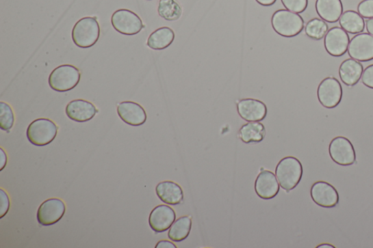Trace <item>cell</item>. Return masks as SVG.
Segmentation results:
<instances>
[{"label": "cell", "instance_id": "26", "mask_svg": "<svg viewBox=\"0 0 373 248\" xmlns=\"http://www.w3.org/2000/svg\"><path fill=\"white\" fill-rule=\"evenodd\" d=\"M329 31V25L326 21L316 18L309 20L305 28L307 36L315 40L323 39Z\"/></svg>", "mask_w": 373, "mask_h": 248}, {"label": "cell", "instance_id": "12", "mask_svg": "<svg viewBox=\"0 0 373 248\" xmlns=\"http://www.w3.org/2000/svg\"><path fill=\"white\" fill-rule=\"evenodd\" d=\"M350 42L348 33L341 27H333L327 31L324 37V48L327 53L335 57H340L348 51Z\"/></svg>", "mask_w": 373, "mask_h": 248}, {"label": "cell", "instance_id": "23", "mask_svg": "<svg viewBox=\"0 0 373 248\" xmlns=\"http://www.w3.org/2000/svg\"><path fill=\"white\" fill-rule=\"evenodd\" d=\"M339 24L346 32L357 35L365 29V22L363 16L355 10H347L339 19Z\"/></svg>", "mask_w": 373, "mask_h": 248}, {"label": "cell", "instance_id": "20", "mask_svg": "<svg viewBox=\"0 0 373 248\" xmlns=\"http://www.w3.org/2000/svg\"><path fill=\"white\" fill-rule=\"evenodd\" d=\"M363 72V65L353 59L345 60L339 68V76L342 81L348 87L357 85Z\"/></svg>", "mask_w": 373, "mask_h": 248}, {"label": "cell", "instance_id": "33", "mask_svg": "<svg viewBox=\"0 0 373 248\" xmlns=\"http://www.w3.org/2000/svg\"><path fill=\"white\" fill-rule=\"evenodd\" d=\"M256 2L263 6L269 7L274 5L276 0H256Z\"/></svg>", "mask_w": 373, "mask_h": 248}, {"label": "cell", "instance_id": "4", "mask_svg": "<svg viewBox=\"0 0 373 248\" xmlns=\"http://www.w3.org/2000/svg\"><path fill=\"white\" fill-rule=\"evenodd\" d=\"M81 72L70 64L56 67L49 79L50 87L55 92L64 93L74 89L81 81Z\"/></svg>", "mask_w": 373, "mask_h": 248}, {"label": "cell", "instance_id": "24", "mask_svg": "<svg viewBox=\"0 0 373 248\" xmlns=\"http://www.w3.org/2000/svg\"><path fill=\"white\" fill-rule=\"evenodd\" d=\"M192 229V219L190 217H180L174 222L169 229L168 236L173 242H183L188 238Z\"/></svg>", "mask_w": 373, "mask_h": 248}, {"label": "cell", "instance_id": "16", "mask_svg": "<svg viewBox=\"0 0 373 248\" xmlns=\"http://www.w3.org/2000/svg\"><path fill=\"white\" fill-rule=\"evenodd\" d=\"M120 118L131 126H140L146 122L148 116L144 108L133 101H123L117 109Z\"/></svg>", "mask_w": 373, "mask_h": 248}, {"label": "cell", "instance_id": "15", "mask_svg": "<svg viewBox=\"0 0 373 248\" xmlns=\"http://www.w3.org/2000/svg\"><path fill=\"white\" fill-rule=\"evenodd\" d=\"M255 190L259 198L271 199L279 194L280 185L274 173L262 170L256 178Z\"/></svg>", "mask_w": 373, "mask_h": 248}, {"label": "cell", "instance_id": "36", "mask_svg": "<svg viewBox=\"0 0 373 248\" xmlns=\"http://www.w3.org/2000/svg\"><path fill=\"white\" fill-rule=\"evenodd\" d=\"M318 248H320V247H331V248H334L335 247L331 244H322L319 246H318Z\"/></svg>", "mask_w": 373, "mask_h": 248}, {"label": "cell", "instance_id": "7", "mask_svg": "<svg viewBox=\"0 0 373 248\" xmlns=\"http://www.w3.org/2000/svg\"><path fill=\"white\" fill-rule=\"evenodd\" d=\"M320 103L326 109H333L342 102L343 87L340 82L333 77L324 79L318 89Z\"/></svg>", "mask_w": 373, "mask_h": 248}, {"label": "cell", "instance_id": "35", "mask_svg": "<svg viewBox=\"0 0 373 248\" xmlns=\"http://www.w3.org/2000/svg\"><path fill=\"white\" fill-rule=\"evenodd\" d=\"M367 31L372 36H373V18H370L366 21Z\"/></svg>", "mask_w": 373, "mask_h": 248}, {"label": "cell", "instance_id": "13", "mask_svg": "<svg viewBox=\"0 0 373 248\" xmlns=\"http://www.w3.org/2000/svg\"><path fill=\"white\" fill-rule=\"evenodd\" d=\"M240 116L246 122H261L268 114L267 106L263 101L255 98H244L237 104Z\"/></svg>", "mask_w": 373, "mask_h": 248}, {"label": "cell", "instance_id": "34", "mask_svg": "<svg viewBox=\"0 0 373 248\" xmlns=\"http://www.w3.org/2000/svg\"><path fill=\"white\" fill-rule=\"evenodd\" d=\"M0 151H1V169H0V171H3L7 165L8 157L3 148L0 149Z\"/></svg>", "mask_w": 373, "mask_h": 248}, {"label": "cell", "instance_id": "25", "mask_svg": "<svg viewBox=\"0 0 373 248\" xmlns=\"http://www.w3.org/2000/svg\"><path fill=\"white\" fill-rule=\"evenodd\" d=\"M157 13L168 21H175L182 16L183 8L176 0H160Z\"/></svg>", "mask_w": 373, "mask_h": 248}, {"label": "cell", "instance_id": "14", "mask_svg": "<svg viewBox=\"0 0 373 248\" xmlns=\"http://www.w3.org/2000/svg\"><path fill=\"white\" fill-rule=\"evenodd\" d=\"M174 209L166 205L155 207L149 217L151 228L156 233H162L170 229L176 221Z\"/></svg>", "mask_w": 373, "mask_h": 248}, {"label": "cell", "instance_id": "6", "mask_svg": "<svg viewBox=\"0 0 373 248\" xmlns=\"http://www.w3.org/2000/svg\"><path fill=\"white\" fill-rule=\"evenodd\" d=\"M111 23L113 28L122 35H138L144 27L140 17L128 9H120L112 14Z\"/></svg>", "mask_w": 373, "mask_h": 248}, {"label": "cell", "instance_id": "1", "mask_svg": "<svg viewBox=\"0 0 373 248\" xmlns=\"http://www.w3.org/2000/svg\"><path fill=\"white\" fill-rule=\"evenodd\" d=\"M303 167L298 158L289 156L283 158L276 167V176L280 187L287 193L300 184Z\"/></svg>", "mask_w": 373, "mask_h": 248}, {"label": "cell", "instance_id": "9", "mask_svg": "<svg viewBox=\"0 0 373 248\" xmlns=\"http://www.w3.org/2000/svg\"><path fill=\"white\" fill-rule=\"evenodd\" d=\"M65 212L64 202L59 198H51L42 203L38 210L37 219L40 224L49 227L58 223Z\"/></svg>", "mask_w": 373, "mask_h": 248}, {"label": "cell", "instance_id": "30", "mask_svg": "<svg viewBox=\"0 0 373 248\" xmlns=\"http://www.w3.org/2000/svg\"><path fill=\"white\" fill-rule=\"evenodd\" d=\"M0 196H1V208H0V219L6 216L10 209V198L6 191L3 189H0Z\"/></svg>", "mask_w": 373, "mask_h": 248}, {"label": "cell", "instance_id": "21", "mask_svg": "<svg viewBox=\"0 0 373 248\" xmlns=\"http://www.w3.org/2000/svg\"><path fill=\"white\" fill-rule=\"evenodd\" d=\"M175 33L171 28L164 27L154 31L148 40V46L155 51L164 50L172 44Z\"/></svg>", "mask_w": 373, "mask_h": 248}, {"label": "cell", "instance_id": "17", "mask_svg": "<svg viewBox=\"0 0 373 248\" xmlns=\"http://www.w3.org/2000/svg\"><path fill=\"white\" fill-rule=\"evenodd\" d=\"M98 112L92 103L83 99L73 100L66 107V116L77 122L92 120Z\"/></svg>", "mask_w": 373, "mask_h": 248}, {"label": "cell", "instance_id": "27", "mask_svg": "<svg viewBox=\"0 0 373 248\" xmlns=\"http://www.w3.org/2000/svg\"><path fill=\"white\" fill-rule=\"evenodd\" d=\"M14 122L15 117L12 108L1 101L0 102V128L3 130L8 131L14 127Z\"/></svg>", "mask_w": 373, "mask_h": 248}, {"label": "cell", "instance_id": "18", "mask_svg": "<svg viewBox=\"0 0 373 248\" xmlns=\"http://www.w3.org/2000/svg\"><path fill=\"white\" fill-rule=\"evenodd\" d=\"M156 195L165 204L177 206L184 201L182 187L171 180H164L155 188Z\"/></svg>", "mask_w": 373, "mask_h": 248}, {"label": "cell", "instance_id": "10", "mask_svg": "<svg viewBox=\"0 0 373 248\" xmlns=\"http://www.w3.org/2000/svg\"><path fill=\"white\" fill-rule=\"evenodd\" d=\"M350 57L358 61L373 60V36L368 33H360L350 41L348 48Z\"/></svg>", "mask_w": 373, "mask_h": 248}, {"label": "cell", "instance_id": "5", "mask_svg": "<svg viewBox=\"0 0 373 248\" xmlns=\"http://www.w3.org/2000/svg\"><path fill=\"white\" fill-rule=\"evenodd\" d=\"M58 130V126L52 120L40 118L30 124L27 130V137L33 145L47 146L55 139Z\"/></svg>", "mask_w": 373, "mask_h": 248}, {"label": "cell", "instance_id": "31", "mask_svg": "<svg viewBox=\"0 0 373 248\" xmlns=\"http://www.w3.org/2000/svg\"><path fill=\"white\" fill-rule=\"evenodd\" d=\"M361 81L366 87L373 89V64L366 68L361 76Z\"/></svg>", "mask_w": 373, "mask_h": 248}, {"label": "cell", "instance_id": "32", "mask_svg": "<svg viewBox=\"0 0 373 248\" xmlns=\"http://www.w3.org/2000/svg\"><path fill=\"white\" fill-rule=\"evenodd\" d=\"M156 248H177V247L172 242L162 240L158 242L155 246Z\"/></svg>", "mask_w": 373, "mask_h": 248}, {"label": "cell", "instance_id": "22", "mask_svg": "<svg viewBox=\"0 0 373 248\" xmlns=\"http://www.w3.org/2000/svg\"><path fill=\"white\" fill-rule=\"evenodd\" d=\"M266 128L261 122H248L240 130L239 137L245 143H257L264 140Z\"/></svg>", "mask_w": 373, "mask_h": 248}, {"label": "cell", "instance_id": "29", "mask_svg": "<svg viewBox=\"0 0 373 248\" xmlns=\"http://www.w3.org/2000/svg\"><path fill=\"white\" fill-rule=\"evenodd\" d=\"M360 16L365 18H373V0H363L357 8Z\"/></svg>", "mask_w": 373, "mask_h": 248}, {"label": "cell", "instance_id": "8", "mask_svg": "<svg viewBox=\"0 0 373 248\" xmlns=\"http://www.w3.org/2000/svg\"><path fill=\"white\" fill-rule=\"evenodd\" d=\"M329 154L333 161L342 166L352 165L357 160L352 143L343 137H336L331 141Z\"/></svg>", "mask_w": 373, "mask_h": 248}, {"label": "cell", "instance_id": "19", "mask_svg": "<svg viewBox=\"0 0 373 248\" xmlns=\"http://www.w3.org/2000/svg\"><path fill=\"white\" fill-rule=\"evenodd\" d=\"M316 10L324 21L335 23L344 14L342 0H316Z\"/></svg>", "mask_w": 373, "mask_h": 248}, {"label": "cell", "instance_id": "11", "mask_svg": "<svg viewBox=\"0 0 373 248\" xmlns=\"http://www.w3.org/2000/svg\"><path fill=\"white\" fill-rule=\"evenodd\" d=\"M311 197L315 204L324 208H335L340 199L337 189L331 184L322 180L312 185Z\"/></svg>", "mask_w": 373, "mask_h": 248}, {"label": "cell", "instance_id": "2", "mask_svg": "<svg viewBox=\"0 0 373 248\" xmlns=\"http://www.w3.org/2000/svg\"><path fill=\"white\" fill-rule=\"evenodd\" d=\"M271 25L279 36L284 38H295L304 29V20L298 14L288 10H279L271 18Z\"/></svg>", "mask_w": 373, "mask_h": 248}, {"label": "cell", "instance_id": "3", "mask_svg": "<svg viewBox=\"0 0 373 248\" xmlns=\"http://www.w3.org/2000/svg\"><path fill=\"white\" fill-rule=\"evenodd\" d=\"M74 43L81 49L94 46L100 37V27L96 18L85 17L79 20L73 27Z\"/></svg>", "mask_w": 373, "mask_h": 248}, {"label": "cell", "instance_id": "28", "mask_svg": "<svg viewBox=\"0 0 373 248\" xmlns=\"http://www.w3.org/2000/svg\"><path fill=\"white\" fill-rule=\"evenodd\" d=\"M281 1L285 8L296 14L303 13L309 5L308 0H281Z\"/></svg>", "mask_w": 373, "mask_h": 248}]
</instances>
